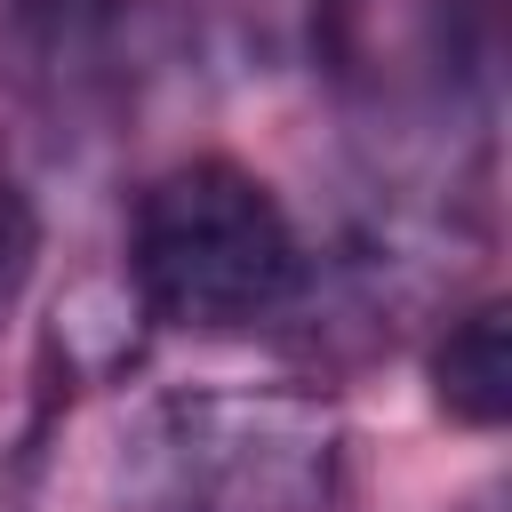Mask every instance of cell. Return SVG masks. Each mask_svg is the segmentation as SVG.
<instances>
[{
  "instance_id": "2",
  "label": "cell",
  "mask_w": 512,
  "mask_h": 512,
  "mask_svg": "<svg viewBox=\"0 0 512 512\" xmlns=\"http://www.w3.org/2000/svg\"><path fill=\"white\" fill-rule=\"evenodd\" d=\"M312 296V248L280 192L224 160L160 168L128 208V304L184 336H232L288 320Z\"/></svg>"
},
{
  "instance_id": "4",
  "label": "cell",
  "mask_w": 512,
  "mask_h": 512,
  "mask_svg": "<svg viewBox=\"0 0 512 512\" xmlns=\"http://www.w3.org/2000/svg\"><path fill=\"white\" fill-rule=\"evenodd\" d=\"M432 400L456 424H472V432L504 424V408H512V360H504V304L496 296L464 304L440 328V344H432Z\"/></svg>"
},
{
  "instance_id": "3",
  "label": "cell",
  "mask_w": 512,
  "mask_h": 512,
  "mask_svg": "<svg viewBox=\"0 0 512 512\" xmlns=\"http://www.w3.org/2000/svg\"><path fill=\"white\" fill-rule=\"evenodd\" d=\"M176 32V0H8L0 96L40 160H80L128 128Z\"/></svg>"
},
{
  "instance_id": "5",
  "label": "cell",
  "mask_w": 512,
  "mask_h": 512,
  "mask_svg": "<svg viewBox=\"0 0 512 512\" xmlns=\"http://www.w3.org/2000/svg\"><path fill=\"white\" fill-rule=\"evenodd\" d=\"M32 248H40V224H32L24 192H8V184H0V304L24 288V272H32Z\"/></svg>"
},
{
  "instance_id": "1",
  "label": "cell",
  "mask_w": 512,
  "mask_h": 512,
  "mask_svg": "<svg viewBox=\"0 0 512 512\" xmlns=\"http://www.w3.org/2000/svg\"><path fill=\"white\" fill-rule=\"evenodd\" d=\"M344 424L312 384H176L112 448V512H336Z\"/></svg>"
}]
</instances>
